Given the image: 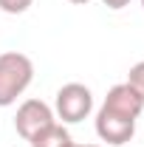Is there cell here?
Masks as SVG:
<instances>
[{
	"label": "cell",
	"instance_id": "cell-1",
	"mask_svg": "<svg viewBox=\"0 0 144 147\" xmlns=\"http://www.w3.org/2000/svg\"><path fill=\"white\" fill-rule=\"evenodd\" d=\"M34 79V62L20 51L0 54V108H9L17 102V96L28 91Z\"/></svg>",
	"mask_w": 144,
	"mask_h": 147
},
{
	"label": "cell",
	"instance_id": "cell-2",
	"mask_svg": "<svg viewBox=\"0 0 144 147\" xmlns=\"http://www.w3.org/2000/svg\"><path fill=\"white\" fill-rule=\"evenodd\" d=\"M93 110V93L82 82H68L57 91L54 99V116L62 119V125H76L82 119H88Z\"/></svg>",
	"mask_w": 144,
	"mask_h": 147
},
{
	"label": "cell",
	"instance_id": "cell-3",
	"mask_svg": "<svg viewBox=\"0 0 144 147\" xmlns=\"http://www.w3.org/2000/svg\"><path fill=\"white\" fill-rule=\"evenodd\" d=\"M93 127H96V136H99L105 144L124 147L127 142H133V136H136V119L122 116V113H116V110H110V108L102 105V108L96 110Z\"/></svg>",
	"mask_w": 144,
	"mask_h": 147
},
{
	"label": "cell",
	"instance_id": "cell-4",
	"mask_svg": "<svg viewBox=\"0 0 144 147\" xmlns=\"http://www.w3.org/2000/svg\"><path fill=\"white\" fill-rule=\"evenodd\" d=\"M57 116H54V108L42 99H26L23 105L17 108L14 113V130L26 142H31L40 130H45L48 125H54Z\"/></svg>",
	"mask_w": 144,
	"mask_h": 147
},
{
	"label": "cell",
	"instance_id": "cell-5",
	"mask_svg": "<svg viewBox=\"0 0 144 147\" xmlns=\"http://www.w3.org/2000/svg\"><path fill=\"white\" fill-rule=\"evenodd\" d=\"M105 108L116 110V113H122V116H130V119H139L144 110V99L139 93L133 91L127 82H119V85H113L105 96V102H102Z\"/></svg>",
	"mask_w": 144,
	"mask_h": 147
},
{
	"label": "cell",
	"instance_id": "cell-6",
	"mask_svg": "<svg viewBox=\"0 0 144 147\" xmlns=\"http://www.w3.org/2000/svg\"><path fill=\"white\" fill-rule=\"evenodd\" d=\"M73 139L71 133H68V127L65 125H59V122H54V125H48L45 130H40L34 139H31V147H68Z\"/></svg>",
	"mask_w": 144,
	"mask_h": 147
},
{
	"label": "cell",
	"instance_id": "cell-7",
	"mask_svg": "<svg viewBox=\"0 0 144 147\" xmlns=\"http://www.w3.org/2000/svg\"><path fill=\"white\" fill-rule=\"evenodd\" d=\"M127 85L144 99V59H141V62H136V65L130 68V74H127Z\"/></svg>",
	"mask_w": 144,
	"mask_h": 147
},
{
	"label": "cell",
	"instance_id": "cell-8",
	"mask_svg": "<svg viewBox=\"0 0 144 147\" xmlns=\"http://www.w3.org/2000/svg\"><path fill=\"white\" fill-rule=\"evenodd\" d=\"M31 3L34 0H0V11H6V14H23V11L31 9Z\"/></svg>",
	"mask_w": 144,
	"mask_h": 147
},
{
	"label": "cell",
	"instance_id": "cell-9",
	"mask_svg": "<svg viewBox=\"0 0 144 147\" xmlns=\"http://www.w3.org/2000/svg\"><path fill=\"white\" fill-rule=\"evenodd\" d=\"M102 3L108 6L110 11H122V9H127V6L133 3V0H102Z\"/></svg>",
	"mask_w": 144,
	"mask_h": 147
},
{
	"label": "cell",
	"instance_id": "cell-10",
	"mask_svg": "<svg viewBox=\"0 0 144 147\" xmlns=\"http://www.w3.org/2000/svg\"><path fill=\"white\" fill-rule=\"evenodd\" d=\"M68 3H73V6H88L90 0H68Z\"/></svg>",
	"mask_w": 144,
	"mask_h": 147
},
{
	"label": "cell",
	"instance_id": "cell-11",
	"mask_svg": "<svg viewBox=\"0 0 144 147\" xmlns=\"http://www.w3.org/2000/svg\"><path fill=\"white\" fill-rule=\"evenodd\" d=\"M68 147H99V144H76V142H71Z\"/></svg>",
	"mask_w": 144,
	"mask_h": 147
},
{
	"label": "cell",
	"instance_id": "cell-12",
	"mask_svg": "<svg viewBox=\"0 0 144 147\" xmlns=\"http://www.w3.org/2000/svg\"><path fill=\"white\" fill-rule=\"evenodd\" d=\"M141 6H144V0H141Z\"/></svg>",
	"mask_w": 144,
	"mask_h": 147
}]
</instances>
